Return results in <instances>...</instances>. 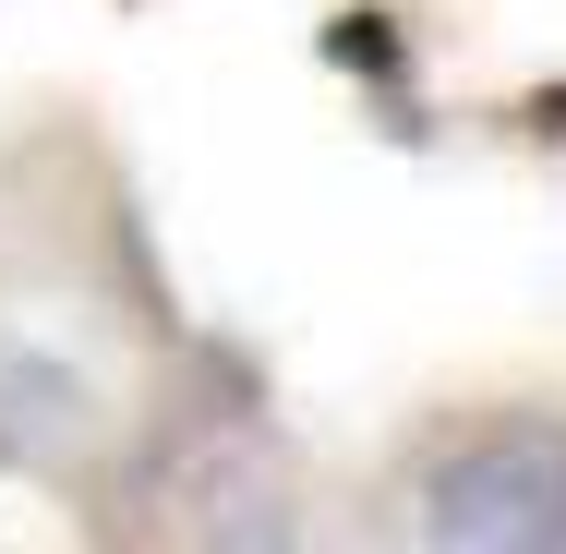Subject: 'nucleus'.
I'll return each instance as SVG.
<instances>
[{
	"mask_svg": "<svg viewBox=\"0 0 566 554\" xmlns=\"http://www.w3.org/2000/svg\"><path fill=\"white\" fill-rule=\"evenodd\" d=\"M422 531L458 554H555L566 543V435L555 422H494L422 482Z\"/></svg>",
	"mask_w": 566,
	"mask_h": 554,
	"instance_id": "obj_1",
	"label": "nucleus"
}]
</instances>
